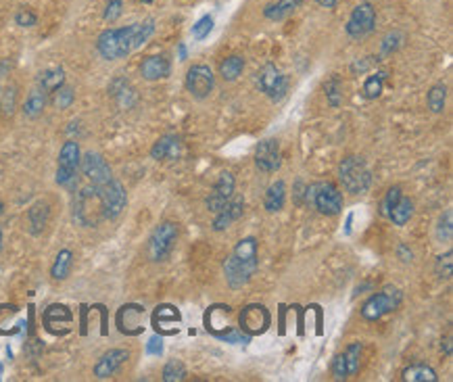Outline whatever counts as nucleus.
I'll use <instances>...</instances> for the list:
<instances>
[{"mask_svg":"<svg viewBox=\"0 0 453 382\" xmlns=\"http://www.w3.org/2000/svg\"><path fill=\"white\" fill-rule=\"evenodd\" d=\"M138 27H140V23H132V25H125L119 29H104L96 40V48H98L100 56L106 61H117V58L127 56L132 50H136Z\"/></svg>","mask_w":453,"mask_h":382,"instance_id":"f257e3e1","label":"nucleus"},{"mask_svg":"<svg viewBox=\"0 0 453 382\" xmlns=\"http://www.w3.org/2000/svg\"><path fill=\"white\" fill-rule=\"evenodd\" d=\"M338 180L342 188L351 194H361L372 184V171L361 157H344L338 165Z\"/></svg>","mask_w":453,"mask_h":382,"instance_id":"f03ea898","label":"nucleus"},{"mask_svg":"<svg viewBox=\"0 0 453 382\" xmlns=\"http://www.w3.org/2000/svg\"><path fill=\"white\" fill-rule=\"evenodd\" d=\"M403 301V292L395 286H386L384 290L372 294L363 305H361V317L367 321H376L382 315L395 311Z\"/></svg>","mask_w":453,"mask_h":382,"instance_id":"7ed1b4c3","label":"nucleus"},{"mask_svg":"<svg viewBox=\"0 0 453 382\" xmlns=\"http://www.w3.org/2000/svg\"><path fill=\"white\" fill-rule=\"evenodd\" d=\"M79 144L75 140H67L58 152V169H56V184L69 190L77 186V167H79Z\"/></svg>","mask_w":453,"mask_h":382,"instance_id":"20e7f679","label":"nucleus"},{"mask_svg":"<svg viewBox=\"0 0 453 382\" xmlns=\"http://www.w3.org/2000/svg\"><path fill=\"white\" fill-rule=\"evenodd\" d=\"M94 188H96V194L100 198L102 217L115 219L125 209V202H127V194H125L123 184L117 182V180H109V182H104L100 186H94Z\"/></svg>","mask_w":453,"mask_h":382,"instance_id":"39448f33","label":"nucleus"},{"mask_svg":"<svg viewBox=\"0 0 453 382\" xmlns=\"http://www.w3.org/2000/svg\"><path fill=\"white\" fill-rule=\"evenodd\" d=\"M177 240V225L173 221H163L154 228L148 240V255L152 261H163L171 255Z\"/></svg>","mask_w":453,"mask_h":382,"instance_id":"423d86ee","label":"nucleus"},{"mask_svg":"<svg viewBox=\"0 0 453 382\" xmlns=\"http://www.w3.org/2000/svg\"><path fill=\"white\" fill-rule=\"evenodd\" d=\"M257 86L265 92L271 100H282L288 92V77L271 63L263 65L257 73Z\"/></svg>","mask_w":453,"mask_h":382,"instance_id":"0eeeda50","label":"nucleus"},{"mask_svg":"<svg viewBox=\"0 0 453 382\" xmlns=\"http://www.w3.org/2000/svg\"><path fill=\"white\" fill-rule=\"evenodd\" d=\"M374 25H376V10H374V6H372L369 2H359V4L353 8L349 21H347V25H344V31H347L349 38L361 40V38H365L367 33H372Z\"/></svg>","mask_w":453,"mask_h":382,"instance_id":"6e6552de","label":"nucleus"},{"mask_svg":"<svg viewBox=\"0 0 453 382\" xmlns=\"http://www.w3.org/2000/svg\"><path fill=\"white\" fill-rule=\"evenodd\" d=\"M311 205H315L321 215H338L342 209V192L332 182H317Z\"/></svg>","mask_w":453,"mask_h":382,"instance_id":"1a4fd4ad","label":"nucleus"},{"mask_svg":"<svg viewBox=\"0 0 453 382\" xmlns=\"http://www.w3.org/2000/svg\"><path fill=\"white\" fill-rule=\"evenodd\" d=\"M213 83H215V77L207 65H192L186 73V90L198 100H202L211 94Z\"/></svg>","mask_w":453,"mask_h":382,"instance_id":"9d476101","label":"nucleus"},{"mask_svg":"<svg viewBox=\"0 0 453 382\" xmlns=\"http://www.w3.org/2000/svg\"><path fill=\"white\" fill-rule=\"evenodd\" d=\"M79 167H81V173L90 180L92 186H100V184L113 180V173H111L109 163H106V161L102 159V154H98V152L88 150L86 154H81Z\"/></svg>","mask_w":453,"mask_h":382,"instance_id":"9b49d317","label":"nucleus"},{"mask_svg":"<svg viewBox=\"0 0 453 382\" xmlns=\"http://www.w3.org/2000/svg\"><path fill=\"white\" fill-rule=\"evenodd\" d=\"M280 142L276 138H265L255 148V165L265 173H273L280 169Z\"/></svg>","mask_w":453,"mask_h":382,"instance_id":"f8f14e48","label":"nucleus"},{"mask_svg":"<svg viewBox=\"0 0 453 382\" xmlns=\"http://www.w3.org/2000/svg\"><path fill=\"white\" fill-rule=\"evenodd\" d=\"M255 271H257V265H251V263L238 259L236 255H230L223 261V273H225V280L232 288H242L244 284H248V280L253 278Z\"/></svg>","mask_w":453,"mask_h":382,"instance_id":"ddd939ff","label":"nucleus"},{"mask_svg":"<svg viewBox=\"0 0 453 382\" xmlns=\"http://www.w3.org/2000/svg\"><path fill=\"white\" fill-rule=\"evenodd\" d=\"M240 326L248 336L263 334L269 326V311L263 305H248L240 313Z\"/></svg>","mask_w":453,"mask_h":382,"instance_id":"4468645a","label":"nucleus"},{"mask_svg":"<svg viewBox=\"0 0 453 382\" xmlns=\"http://www.w3.org/2000/svg\"><path fill=\"white\" fill-rule=\"evenodd\" d=\"M232 194H234V175L230 171H223V173H219V177H217L211 194L207 196L205 205H207V209L211 213H217L232 198Z\"/></svg>","mask_w":453,"mask_h":382,"instance_id":"2eb2a0df","label":"nucleus"},{"mask_svg":"<svg viewBox=\"0 0 453 382\" xmlns=\"http://www.w3.org/2000/svg\"><path fill=\"white\" fill-rule=\"evenodd\" d=\"M142 317H144V309L140 305H123L117 313V328L129 336L140 334L144 330Z\"/></svg>","mask_w":453,"mask_h":382,"instance_id":"dca6fc26","label":"nucleus"},{"mask_svg":"<svg viewBox=\"0 0 453 382\" xmlns=\"http://www.w3.org/2000/svg\"><path fill=\"white\" fill-rule=\"evenodd\" d=\"M127 357H129V353H127L125 349H111V351H106V353L96 361V365H94V376L100 378V380L111 378V376L127 361Z\"/></svg>","mask_w":453,"mask_h":382,"instance_id":"f3484780","label":"nucleus"},{"mask_svg":"<svg viewBox=\"0 0 453 382\" xmlns=\"http://www.w3.org/2000/svg\"><path fill=\"white\" fill-rule=\"evenodd\" d=\"M242 211H244V200L242 198H234V200H228L217 213H215V219H213V230L215 232H221L225 228H230L232 221L240 219L242 217Z\"/></svg>","mask_w":453,"mask_h":382,"instance_id":"a211bd4d","label":"nucleus"},{"mask_svg":"<svg viewBox=\"0 0 453 382\" xmlns=\"http://www.w3.org/2000/svg\"><path fill=\"white\" fill-rule=\"evenodd\" d=\"M140 73L144 79L148 81H154V79H163L171 73V65L165 56L161 54H152V56H146L140 65Z\"/></svg>","mask_w":453,"mask_h":382,"instance_id":"6ab92c4d","label":"nucleus"},{"mask_svg":"<svg viewBox=\"0 0 453 382\" xmlns=\"http://www.w3.org/2000/svg\"><path fill=\"white\" fill-rule=\"evenodd\" d=\"M180 148H182V142L175 134H167V136H161L152 148H150V157L157 159V161H165V159H175L180 154Z\"/></svg>","mask_w":453,"mask_h":382,"instance_id":"aec40b11","label":"nucleus"},{"mask_svg":"<svg viewBox=\"0 0 453 382\" xmlns=\"http://www.w3.org/2000/svg\"><path fill=\"white\" fill-rule=\"evenodd\" d=\"M284 200H286V184L282 180H278L267 188L265 198H263V207L269 213H276V211H280L284 207Z\"/></svg>","mask_w":453,"mask_h":382,"instance_id":"412c9836","label":"nucleus"},{"mask_svg":"<svg viewBox=\"0 0 453 382\" xmlns=\"http://www.w3.org/2000/svg\"><path fill=\"white\" fill-rule=\"evenodd\" d=\"M177 321H180V311H177L175 307H171V305H161V307H157V311H154V315H152L154 328L161 330V332H167V334H173L167 326H173V324H177Z\"/></svg>","mask_w":453,"mask_h":382,"instance_id":"4be33fe9","label":"nucleus"},{"mask_svg":"<svg viewBox=\"0 0 453 382\" xmlns=\"http://www.w3.org/2000/svg\"><path fill=\"white\" fill-rule=\"evenodd\" d=\"M303 0H278V2H271L263 8V15L271 21H282L286 19L288 15L294 13V8L301 6Z\"/></svg>","mask_w":453,"mask_h":382,"instance_id":"5701e85b","label":"nucleus"},{"mask_svg":"<svg viewBox=\"0 0 453 382\" xmlns=\"http://www.w3.org/2000/svg\"><path fill=\"white\" fill-rule=\"evenodd\" d=\"M71 321V311L65 307V305H50L46 311H44V326L48 332L54 334V326H61V324H69Z\"/></svg>","mask_w":453,"mask_h":382,"instance_id":"b1692460","label":"nucleus"},{"mask_svg":"<svg viewBox=\"0 0 453 382\" xmlns=\"http://www.w3.org/2000/svg\"><path fill=\"white\" fill-rule=\"evenodd\" d=\"M63 83H65V71L61 67L46 69L38 77V86H40L42 92H56Z\"/></svg>","mask_w":453,"mask_h":382,"instance_id":"393cba45","label":"nucleus"},{"mask_svg":"<svg viewBox=\"0 0 453 382\" xmlns=\"http://www.w3.org/2000/svg\"><path fill=\"white\" fill-rule=\"evenodd\" d=\"M48 217H50V209H48L46 202H35V205H31V209L27 211V219H29V225H31V228H29L31 234H40V232L46 228Z\"/></svg>","mask_w":453,"mask_h":382,"instance_id":"a878e982","label":"nucleus"},{"mask_svg":"<svg viewBox=\"0 0 453 382\" xmlns=\"http://www.w3.org/2000/svg\"><path fill=\"white\" fill-rule=\"evenodd\" d=\"M436 372L424 363H415L403 369V380L405 382H436Z\"/></svg>","mask_w":453,"mask_h":382,"instance_id":"bb28decb","label":"nucleus"},{"mask_svg":"<svg viewBox=\"0 0 453 382\" xmlns=\"http://www.w3.org/2000/svg\"><path fill=\"white\" fill-rule=\"evenodd\" d=\"M411 215H413V200L407 198V196H401V198L397 200V205L390 209L388 219H390L395 225H405Z\"/></svg>","mask_w":453,"mask_h":382,"instance_id":"cd10ccee","label":"nucleus"},{"mask_svg":"<svg viewBox=\"0 0 453 382\" xmlns=\"http://www.w3.org/2000/svg\"><path fill=\"white\" fill-rule=\"evenodd\" d=\"M71 265H73V253L69 248H63V250H58V255L50 267V276L54 280H65L71 271Z\"/></svg>","mask_w":453,"mask_h":382,"instance_id":"c85d7f7f","label":"nucleus"},{"mask_svg":"<svg viewBox=\"0 0 453 382\" xmlns=\"http://www.w3.org/2000/svg\"><path fill=\"white\" fill-rule=\"evenodd\" d=\"M44 106H46V94H44L40 88H35V90H31V92H29V96L25 98L23 113H25L29 119H35V117H40V115H42Z\"/></svg>","mask_w":453,"mask_h":382,"instance_id":"c756f323","label":"nucleus"},{"mask_svg":"<svg viewBox=\"0 0 453 382\" xmlns=\"http://www.w3.org/2000/svg\"><path fill=\"white\" fill-rule=\"evenodd\" d=\"M242 69H244V58H242V56H236V54H232V56H228L225 61L219 63V75H221L225 81L238 79V75L242 73Z\"/></svg>","mask_w":453,"mask_h":382,"instance_id":"7c9ffc66","label":"nucleus"},{"mask_svg":"<svg viewBox=\"0 0 453 382\" xmlns=\"http://www.w3.org/2000/svg\"><path fill=\"white\" fill-rule=\"evenodd\" d=\"M386 79V71H378L374 75H369L363 83V96L365 98H378L382 94V83Z\"/></svg>","mask_w":453,"mask_h":382,"instance_id":"2f4dec72","label":"nucleus"},{"mask_svg":"<svg viewBox=\"0 0 453 382\" xmlns=\"http://www.w3.org/2000/svg\"><path fill=\"white\" fill-rule=\"evenodd\" d=\"M445 100H447V88L443 83L432 86L428 92V109L432 113H440L445 109Z\"/></svg>","mask_w":453,"mask_h":382,"instance_id":"473e14b6","label":"nucleus"},{"mask_svg":"<svg viewBox=\"0 0 453 382\" xmlns=\"http://www.w3.org/2000/svg\"><path fill=\"white\" fill-rule=\"evenodd\" d=\"M359 355H361V342H353L347 347V351L342 353L344 357V365H347V374L353 376L359 372Z\"/></svg>","mask_w":453,"mask_h":382,"instance_id":"72a5a7b5","label":"nucleus"},{"mask_svg":"<svg viewBox=\"0 0 453 382\" xmlns=\"http://www.w3.org/2000/svg\"><path fill=\"white\" fill-rule=\"evenodd\" d=\"M184 378H186V367L180 359H171L165 363V367H163V380L165 382H180Z\"/></svg>","mask_w":453,"mask_h":382,"instance_id":"f704fd0d","label":"nucleus"},{"mask_svg":"<svg viewBox=\"0 0 453 382\" xmlns=\"http://www.w3.org/2000/svg\"><path fill=\"white\" fill-rule=\"evenodd\" d=\"M403 33L401 31H388L386 35H384V40H382V44H380V54L382 56H388V54H392L395 50H399L401 48V44H403Z\"/></svg>","mask_w":453,"mask_h":382,"instance_id":"c9c22d12","label":"nucleus"},{"mask_svg":"<svg viewBox=\"0 0 453 382\" xmlns=\"http://www.w3.org/2000/svg\"><path fill=\"white\" fill-rule=\"evenodd\" d=\"M324 90H326V98H328L330 106H338L342 102V92H340V79L338 77H332L330 81H326Z\"/></svg>","mask_w":453,"mask_h":382,"instance_id":"e433bc0d","label":"nucleus"},{"mask_svg":"<svg viewBox=\"0 0 453 382\" xmlns=\"http://www.w3.org/2000/svg\"><path fill=\"white\" fill-rule=\"evenodd\" d=\"M401 196H403V194H401V188H399V186H392V188H388L386 196H384V198H382V202H380V215L388 217L390 209L397 205V200H399Z\"/></svg>","mask_w":453,"mask_h":382,"instance_id":"4c0bfd02","label":"nucleus"},{"mask_svg":"<svg viewBox=\"0 0 453 382\" xmlns=\"http://www.w3.org/2000/svg\"><path fill=\"white\" fill-rule=\"evenodd\" d=\"M211 29H213V17L205 15V17H200V19L192 25V35H194L196 40H205Z\"/></svg>","mask_w":453,"mask_h":382,"instance_id":"58836bf2","label":"nucleus"},{"mask_svg":"<svg viewBox=\"0 0 453 382\" xmlns=\"http://www.w3.org/2000/svg\"><path fill=\"white\" fill-rule=\"evenodd\" d=\"M215 336L221 338V340H225V342H234V344H246V342L251 340V336H248L246 332L234 330V328H228L225 332H219V334H215Z\"/></svg>","mask_w":453,"mask_h":382,"instance_id":"ea45409f","label":"nucleus"},{"mask_svg":"<svg viewBox=\"0 0 453 382\" xmlns=\"http://www.w3.org/2000/svg\"><path fill=\"white\" fill-rule=\"evenodd\" d=\"M440 240H451L453 236V225H451V209L445 211V215H440L438 219V230H436Z\"/></svg>","mask_w":453,"mask_h":382,"instance_id":"a19ab883","label":"nucleus"},{"mask_svg":"<svg viewBox=\"0 0 453 382\" xmlns=\"http://www.w3.org/2000/svg\"><path fill=\"white\" fill-rule=\"evenodd\" d=\"M71 102H73V90L67 88V86H61V88L54 92V104H56L58 109H67Z\"/></svg>","mask_w":453,"mask_h":382,"instance_id":"79ce46f5","label":"nucleus"},{"mask_svg":"<svg viewBox=\"0 0 453 382\" xmlns=\"http://www.w3.org/2000/svg\"><path fill=\"white\" fill-rule=\"evenodd\" d=\"M451 257H453L451 250H447L445 257H438V261H436V276L438 278H445V280L451 278Z\"/></svg>","mask_w":453,"mask_h":382,"instance_id":"37998d69","label":"nucleus"},{"mask_svg":"<svg viewBox=\"0 0 453 382\" xmlns=\"http://www.w3.org/2000/svg\"><path fill=\"white\" fill-rule=\"evenodd\" d=\"M121 8H123V0H109V2H106V6H104V13H102L104 21L113 23L115 19H119V15H121Z\"/></svg>","mask_w":453,"mask_h":382,"instance_id":"c03bdc74","label":"nucleus"},{"mask_svg":"<svg viewBox=\"0 0 453 382\" xmlns=\"http://www.w3.org/2000/svg\"><path fill=\"white\" fill-rule=\"evenodd\" d=\"M35 21H38V17H35V13H31L29 8H21V10L15 15V23L21 25V27H33Z\"/></svg>","mask_w":453,"mask_h":382,"instance_id":"a18cd8bd","label":"nucleus"},{"mask_svg":"<svg viewBox=\"0 0 453 382\" xmlns=\"http://www.w3.org/2000/svg\"><path fill=\"white\" fill-rule=\"evenodd\" d=\"M332 374H334L336 380H344V378H349V374H347V365H344V357H342V355H336V357H334V361H332Z\"/></svg>","mask_w":453,"mask_h":382,"instance_id":"49530a36","label":"nucleus"},{"mask_svg":"<svg viewBox=\"0 0 453 382\" xmlns=\"http://www.w3.org/2000/svg\"><path fill=\"white\" fill-rule=\"evenodd\" d=\"M146 353L148 355H161L163 353V338L159 334L150 336L148 342H146Z\"/></svg>","mask_w":453,"mask_h":382,"instance_id":"de8ad7c7","label":"nucleus"},{"mask_svg":"<svg viewBox=\"0 0 453 382\" xmlns=\"http://www.w3.org/2000/svg\"><path fill=\"white\" fill-rule=\"evenodd\" d=\"M4 102L0 104V109H4L6 113H13V109H15V88H8L6 92H4Z\"/></svg>","mask_w":453,"mask_h":382,"instance_id":"09e8293b","label":"nucleus"},{"mask_svg":"<svg viewBox=\"0 0 453 382\" xmlns=\"http://www.w3.org/2000/svg\"><path fill=\"white\" fill-rule=\"evenodd\" d=\"M397 255H399V259H401V261H405V263L413 259V255H411V250H409V248H407V246H405L403 242H401V244L397 246Z\"/></svg>","mask_w":453,"mask_h":382,"instance_id":"8fccbe9b","label":"nucleus"},{"mask_svg":"<svg viewBox=\"0 0 453 382\" xmlns=\"http://www.w3.org/2000/svg\"><path fill=\"white\" fill-rule=\"evenodd\" d=\"M440 347L445 349V355H451V334L445 336V340L440 342Z\"/></svg>","mask_w":453,"mask_h":382,"instance_id":"3c124183","label":"nucleus"},{"mask_svg":"<svg viewBox=\"0 0 453 382\" xmlns=\"http://www.w3.org/2000/svg\"><path fill=\"white\" fill-rule=\"evenodd\" d=\"M319 6H324V8H334L336 6V0H315Z\"/></svg>","mask_w":453,"mask_h":382,"instance_id":"603ef678","label":"nucleus"},{"mask_svg":"<svg viewBox=\"0 0 453 382\" xmlns=\"http://www.w3.org/2000/svg\"><path fill=\"white\" fill-rule=\"evenodd\" d=\"M351 223H353V213L347 215V223H344V234H351Z\"/></svg>","mask_w":453,"mask_h":382,"instance_id":"864d4df0","label":"nucleus"},{"mask_svg":"<svg viewBox=\"0 0 453 382\" xmlns=\"http://www.w3.org/2000/svg\"><path fill=\"white\" fill-rule=\"evenodd\" d=\"M177 52H180V58L184 61V58H186V46H184V44H180V48H177Z\"/></svg>","mask_w":453,"mask_h":382,"instance_id":"5fc2aeb1","label":"nucleus"},{"mask_svg":"<svg viewBox=\"0 0 453 382\" xmlns=\"http://www.w3.org/2000/svg\"><path fill=\"white\" fill-rule=\"evenodd\" d=\"M140 2H144V4H150V2H154V0H140Z\"/></svg>","mask_w":453,"mask_h":382,"instance_id":"6e6d98bb","label":"nucleus"},{"mask_svg":"<svg viewBox=\"0 0 453 382\" xmlns=\"http://www.w3.org/2000/svg\"><path fill=\"white\" fill-rule=\"evenodd\" d=\"M2 372H4V367H2V363H0V378H2Z\"/></svg>","mask_w":453,"mask_h":382,"instance_id":"4d7b16f0","label":"nucleus"},{"mask_svg":"<svg viewBox=\"0 0 453 382\" xmlns=\"http://www.w3.org/2000/svg\"><path fill=\"white\" fill-rule=\"evenodd\" d=\"M0 248H2V230H0Z\"/></svg>","mask_w":453,"mask_h":382,"instance_id":"13d9d810","label":"nucleus"},{"mask_svg":"<svg viewBox=\"0 0 453 382\" xmlns=\"http://www.w3.org/2000/svg\"><path fill=\"white\" fill-rule=\"evenodd\" d=\"M2 209H4V205H2V202H0V213H2Z\"/></svg>","mask_w":453,"mask_h":382,"instance_id":"bf43d9fd","label":"nucleus"}]
</instances>
